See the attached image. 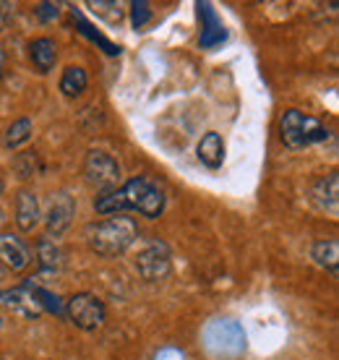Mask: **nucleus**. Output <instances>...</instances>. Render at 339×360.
I'll list each match as a JSON object with an SVG mask.
<instances>
[{"mask_svg": "<svg viewBox=\"0 0 339 360\" xmlns=\"http://www.w3.org/2000/svg\"><path fill=\"white\" fill-rule=\"evenodd\" d=\"M97 214H117V212H139V214L157 219L165 212V193H162L152 180L131 178L120 188L102 193L94 198Z\"/></svg>", "mask_w": 339, "mask_h": 360, "instance_id": "obj_1", "label": "nucleus"}, {"mask_svg": "<svg viewBox=\"0 0 339 360\" xmlns=\"http://www.w3.org/2000/svg\"><path fill=\"white\" fill-rule=\"evenodd\" d=\"M139 238V225H136L134 217H110L105 222L89 227L87 233V240H89V248L97 256H105V259H115V256H123L131 245L136 243Z\"/></svg>", "mask_w": 339, "mask_h": 360, "instance_id": "obj_2", "label": "nucleus"}, {"mask_svg": "<svg viewBox=\"0 0 339 360\" xmlns=\"http://www.w3.org/2000/svg\"><path fill=\"white\" fill-rule=\"evenodd\" d=\"M201 342L212 358L232 360L241 358L245 352L248 334H245L241 321H235V319H212L201 332Z\"/></svg>", "mask_w": 339, "mask_h": 360, "instance_id": "obj_3", "label": "nucleus"}, {"mask_svg": "<svg viewBox=\"0 0 339 360\" xmlns=\"http://www.w3.org/2000/svg\"><path fill=\"white\" fill-rule=\"evenodd\" d=\"M329 128L319 117L305 115L300 110H287L279 120V139L290 149H305V146L321 144L329 139Z\"/></svg>", "mask_w": 339, "mask_h": 360, "instance_id": "obj_4", "label": "nucleus"}, {"mask_svg": "<svg viewBox=\"0 0 339 360\" xmlns=\"http://www.w3.org/2000/svg\"><path fill=\"white\" fill-rule=\"evenodd\" d=\"M120 165L113 154L102 152V149H91L87 152V160H84V180L94 186L102 193H110V191L117 188L120 183Z\"/></svg>", "mask_w": 339, "mask_h": 360, "instance_id": "obj_5", "label": "nucleus"}, {"mask_svg": "<svg viewBox=\"0 0 339 360\" xmlns=\"http://www.w3.org/2000/svg\"><path fill=\"white\" fill-rule=\"evenodd\" d=\"M105 303L99 300L97 295L91 292H76L65 300V319L71 321L73 326H79L84 332H94L105 324Z\"/></svg>", "mask_w": 339, "mask_h": 360, "instance_id": "obj_6", "label": "nucleus"}, {"mask_svg": "<svg viewBox=\"0 0 339 360\" xmlns=\"http://www.w3.org/2000/svg\"><path fill=\"white\" fill-rule=\"evenodd\" d=\"M139 277L146 279V282H160L170 274V266H172V256H170V248L162 240H152L146 243L139 251L134 262Z\"/></svg>", "mask_w": 339, "mask_h": 360, "instance_id": "obj_7", "label": "nucleus"}, {"mask_svg": "<svg viewBox=\"0 0 339 360\" xmlns=\"http://www.w3.org/2000/svg\"><path fill=\"white\" fill-rule=\"evenodd\" d=\"M73 217H76V201H73V196H68L65 191L53 193V198L47 201L45 217H42V219H45L47 240H53V238H63V235L68 233Z\"/></svg>", "mask_w": 339, "mask_h": 360, "instance_id": "obj_8", "label": "nucleus"}, {"mask_svg": "<svg viewBox=\"0 0 339 360\" xmlns=\"http://www.w3.org/2000/svg\"><path fill=\"white\" fill-rule=\"evenodd\" d=\"M196 13L201 21V34H198V45L201 50H215L227 39V29H224L222 18L217 16L212 3H196Z\"/></svg>", "mask_w": 339, "mask_h": 360, "instance_id": "obj_9", "label": "nucleus"}, {"mask_svg": "<svg viewBox=\"0 0 339 360\" xmlns=\"http://www.w3.org/2000/svg\"><path fill=\"white\" fill-rule=\"evenodd\" d=\"M311 201L319 212L337 219L339 217V172H329L311 186Z\"/></svg>", "mask_w": 339, "mask_h": 360, "instance_id": "obj_10", "label": "nucleus"}, {"mask_svg": "<svg viewBox=\"0 0 339 360\" xmlns=\"http://www.w3.org/2000/svg\"><path fill=\"white\" fill-rule=\"evenodd\" d=\"M0 264L11 271H24L32 264V251L16 235L0 233Z\"/></svg>", "mask_w": 339, "mask_h": 360, "instance_id": "obj_11", "label": "nucleus"}, {"mask_svg": "<svg viewBox=\"0 0 339 360\" xmlns=\"http://www.w3.org/2000/svg\"><path fill=\"white\" fill-rule=\"evenodd\" d=\"M0 306H6L8 311L13 314L24 316V319H37V316L42 314L39 306L34 303V297L29 292L27 282H21L18 288H6L0 290Z\"/></svg>", "mask_w": 339, "mask_h": 360, "instance_id": "obj_12", "label": "nucleus"}, {"mask_svg": "<svg viewBox=\"0 0 339 360\" xmlns=\"http://www.w3.org/2000/svg\"><path fill=\"white\" fill-rule=\"evenodd\" d=\"M16 225L21 233H32L39 219H42V209H39V201L32 191H21L16 196Z\"/></svg>", "mask_w": 339, "mask_h": 360, "instance_id": "obj_13", "label": "nucleus"}, {"mask_svg": "<svg viewBox=\"0 0 339 360\" xmlns=\"http://www.w3.org/2000/svg\"><path fill=\"white\" fill-rule=\"evenodd\" d=\"M29 58L39 73H50L58 63V45L50 37H37L34 42L29 45Z\"/></svg>", "mask_w": 339, "mask_h": 360, "instance_id": "obj_14", "label": "nucleus"}, {"mask_svg": "<svg viewBox=\"0 0 339 360\" xmlns=\"http://www.w3.org/2000/svg\"><path fill=\"white\" fill-rule=\"evenodd\" d=\"M196 154H198V160H201L209 170L222 167V162H224L222 136L217 134V131H209V134H204V136H201V141H198V146H196Z\"/></svg>", "mask_w": 339, "mask_h": 360, "instance_id": "obj_15", "label": "nucleus"}, {"mask_svg": "<svg viewBox=\"0 0 339 360\" xmlns=\"http://www.w3.org/2000/svg\"><path fill=\"white\" fill-rule=\"evenodd\" d=\"M311 259L316 266L326 269L329 274L337 277L339 269V240L337 238H329V240H316L311 245Z\"/></svg>", "mask_w": 339, "mask_h": 360, "instance_id": "obj_16", "label": "nucleus"}, {"mask_svg": "<svg viewBox=\"0 0 339 360\" xmlns=\"http://www.w3.org/2000/svg\"><path fill=\"white\" fill-rule=\"evenodd\" d=\"M24 282H27L29 292H32L34 303L39 306V311H45V314H50V316H65V303H63L55 292H50V290L42 288V285H34L32 279H24Z\"/></svg>", "mask_w": 339, "mask_h": 360, "instance_id": "obj_17", "label": "nucleus"}, {"mask_svg": "<svg viewBox=\"0 0 339 360\" xmlns=\"http://www.w3.org/2000/svg\"><path fill=\"white\" fill-rule=\"evenodd\" d=\"M58 86H60V91L65 97H81L87 91V86H89V76H87V71L81 65H68L63 71Z\"/></svg>", "mask_w": 339, "mask_h": 360, "instance_id": "obj_18", "label": "nucleus"}, {"mask_svg": "<svg viewBox=\"0 0 339 360\" xmlns=\"http://www.w3.org/2000/svg\"><path fill=\"white\" fill-rule=\"evenodd\" d=\"M32 134H34V126H32V120L29 117H18V120H13L8 126V131H6V146L8 149H18L21 144H27L29 139H32Z\"/></svg>", "mask_w": 339, "mask_h": 360, "instance_id": "obj_19", "label": "nucleus"}, {"mask_svg": "<svg viewBox=\"0 0 339 360\" xmlns=\"http://www.w3.org/2000/svg\"><path fill=\"white\" fill-rule=\"evenodd\" d=\"M73 18H76V27H79V32H81V34L87 37V39H91V42H94V45H99V47H102V50H105V53H108V55H117V53H120V47H117V45H113V42H110L108 37H102V34H99L97 29L91 27L89 21H87V18L81 16V13H76V11H73Z\"/></svg>", "mask_w": 339, "mask_h": 360, "instance_id": "obj_20", "label": "nucleus"}, {"mask_svg": "<svg viewBox=\"0 0 339 360\" xmlns=\"http://www.w3.org/2000/svg\"><path fill=\"white\" fill-rule=\"evenodd\" d=\"M37 259H39V266H42L45 271L60 269V251H58L55 240L42 238V240L37 243Z\"/></svg>", "mask_w": 339, "mask_h": 360, "instance_id": "obj_21", "label": "nucleus"}, {"mask_svg": "<svg viewBox=\"0 0 339 360\" xmlns=\"http://www.w3.org/2000/svg\"><path fill=\"white\" fill-rule=\"evenodd\" d=\"M149 21H152L149 3H146V0H134V3H131V24H134V29L139 32V29H143Z\"/></svg>", "mask_w": 339, "mask_h": 360, "instance_id": "obj_22", "label": "nucleus"}, {"mask_svg": "<svg viewBox=\"0 0 339 360\" xmlns=\"http://www.w3.org/2000/svg\"><path fill=\"white\" fill-rule=\"evenodd\" d=\"M34 167H37V157L32 152H24L16 157L18 178H32V175H34Z\"/></svg>", "mask_w": 339, "mask_h": 360, "instance_id": "obj_23", "label": "nucleus"}, {"mask_svg": "<svg viewBox=\"0 0 339 360\" xmlns=\"http://www.w3.org/2000/svg\"><path fill=\"white\" fill-rule=\"evenodd\" d=\"M154 360H188V358L180 347H175V345H165V347H160V350L154 352Z\"/></svg>", "mask_w": 339, "mask_h": 360, "instance_id": "obj_24", "label": "nucleus"}, {"mask_svg": "<svg viewBox=\"0 0 339 360\" xmlns=\"http://www.w3.org/2000/svg\"><path fill=\"white\" fill-rule=\"evenodd\" d=\"M58 13H60V11H58V6H55V3H42V6L37 8V16H39V21H50V18H55Z\"/></svg>", "mask_w": 339, "mask_h": 360, "instance_id": "obj_25", "label": "nucleus"}, {"mask_svg": "<svg viewBox=\"0 0 339 360\" xmlns=\"http://www.w3.org/2000/svg\"><path fill=\"white\" fill-rule=\"evenodd\" d=\"M0 73H3V53H0Z\"/></svg>", "mask_w": 339, "mask_h": 360, "instance_id": "obj_26", "label": "nucleus"}, {"mask_svg": "<svg viewBox=\"0 0 339 360\" xmlns=\"http://www.w3.org/2000/svg\"><path fill=\"white\" fill-rule=\"evenodd\" d=\"M0 332H3V316H0Z\"/></svg>", "mask_w": 339, "mask_h": 360, "instance_id": "obj_27", "label": "nucleus"}, {"mask_svg": "<svg viewBox=\"0 0 339 360\" xmlns=\"http://www.w3.org/2000/svg\"><path fill=\"white\" fill-rule=\"evenodd\" d=\"M3 188H6V186H3V180H0V193H3Z\"/></svg>", "mask_w": 339, "mask_h": 360, "instance_id": "obj_28", "label": "nucleus"}, {"mask_svg": "<svg viewBox=\"0 0 339 360\" xmlns=\"http://www.w3.org/2000/svg\"><path fill=\"white\" fill-rule=\"evenodd\" d=\"M0 225H3V212H0Z\"/></svg>", "mask_w": 339, "mask_h": 360, "instance_id": "obj_29", "label": "nucleus"}]
</instances>
